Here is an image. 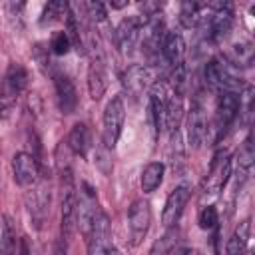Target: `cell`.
I'll list each match as a JSON object with an SVG mask.
<instances>
[{"label": "cell", "mask_w": 255, "mask_h": 255, "mask_svg": "<svg viewBox=\"0 0 255 255\" xmlns=\"http://www.w3.org/2000/svg\"><path fill=\"white\" fill-rule=\"evenodd\" d=\"M76 185L70 165L60 169V211H62V241L68 243L76 227Z\"/></svg>", "instance_id": "obj_1"}, {"label": "cell", "mask_w": 255, "mask_h": 255, "mask_svg": "<svg viewBox=\"0 0 255 255\" xmlns=\"http://www.w3.org/2000/svg\"><path fill=\"white\" fill-rule=\"evenodd\" d=\"M28 84V72L22 64L12 62L0 84V118H8Z\"/></svg>", "instance_id": "obj_2"}, {"label": "cell", "mask_w": 255, "mask_h": 255, "mask_svg": "<svg viewBox=\"0 0 255 255\" xmlns=\"http://www.w3.org/2000/svg\"><path fill=\"white\" fill-rule=\"evenodd\" d=\"M126 122V106L122 96H116L108 102L106 110H104V129H102V145L106 149H114L120 135H122V128Z\"/></svg>", "instance_id": "obj_3"}, {"label": "cell", "mask_w": 255, "mask_h": 255, "mask_svg": "<svg viewBox=\"0 0 255 255\" xmlns=\"http://www.w3.org/2000/svg\"><path fill=\"white\" fill-rule=\"evenodd\" d=\"M205 82L209 88L219 90V92H237L241 88V82L233 74L229 62L213 58L205 66Z\"/></svg>", "instance_id": "obj_4"}, {"label": "cell", "mask_w": 255, "mask_h": 255, "mask_svg": "<svg viewBox=\"0 0 255 255\" xmlns=\"http://www.w3.org/2000/svg\"><path fill=\"white\" fill-rule=\"evenodd\" d=\"M98 213H100V207H98L96 193L88 183H84L80 193L76 195V227L84 237H88Z\"/></svg>", "instance_id": "obj_5"}, {"label": "cell", "mask_w": 255, "mask_h": 255, "mask_svg": "<svg viewBox=\"0 0 255 255\" xmlns=\"http://www.w3.org/2000/svg\"><path fill=\"white\" fill-rule=\"evenodd\" d=\"M239 110H241V96L237 92H219L217 110H215V128H213L217 139L225 135V131L237 118Z\"/></svg>", "instance_id": "obj_6"}, {"label": "cell", "mask_w": 255, "mask_h": 255, "mask_svg": "<svg viewBox=\"0 0 255 255\" xmlns=\"http://www.w3.org/2000/svg\"><path fill=\"white\" fill-rule=\"evenodd\" d=\"M151 223V207L147 201L143 199H135L129 205L128 211V227H129V239L133 245L141 243V239L145 237L147 229Z\"/></svg>", "instance_id": "obj_7"}, {"label": "cell", "mask_w": 255, "mask_h": 255, "mask_svg": "<svg viewBox=\"0 0 255 255\" xmlns=\"http://www.w3.org/2000/svg\"><path fill=\"white\" fill-rule=\"evenodd\" d=\"M189 197H191V187L185 185V183L183 185H177L167 195L165 205H163V211H161V223H163L165 229L177 225V221H179V217H181V213H183Z\"/></svg>", "instance_id": "obj_8"}, {"label": "cell", "mask_w": 255, "mask_h": 255, "mask_svg": "<svg viewBox=\"0 0 255 255\" xmlns=\"http://www.w3.org/2000/svg\"><path fill=\"white\" fill-rule=\"evenodd\" d=\"M88 241V255H106L112 247L110 243V221L108 215L100 209V213L94 219V225L86 237Z\"/></svg>", "instance_id": "obj_9"}, {"label": "cell", "mask_w": 255, "mask_h": 255, "mask_svg": "<svg viewBox=\"0 0 255 255\" xmlns=\"http://www.w3.org/2000/svg\"><path fill=\"white\" fill-rule=\"evenodd\" d=\"M12 175H14V181L18 185H22V187L34 185L38 181V175H40L38 159L32 153L18 151L12 157Z\"/></svg>", "instance_id": "obj_10"}, {"label": "cell", "mask_w": 255, "mask_h": 255, "mask_svg": "<svg viewBox=\"0 0 255 255\" xmlns=\"http://www.w3.org/2000/svg\"><path fill=\"white\" fill-rule=\"evenodd\" d=\"M231 175V159L227 153H217L211 167H209V173H207V179L203 183V193H209V195H217L227 179Z\"/></svg>", "instance_id": "obj_11"}, {"label": "cell", "mask_w": 255, "mask_h": 255, "mask_svg": "<svg viewBox=\"0 0 255 255\" xmlns=\"http://www.w3.org/2000/svg\"><path fill=\"white\" fill-rule=\"evenodd\" d=\"M233 26V12L227 4H215L207 18V38L211 42H221Z\"/></svg>", "instance_id": "obj_12"}, {"label": "cell", "mask_w": 255, "mask_h": 255, "mask_svg": "<svg viewBox=\"0 0 255 255\" xmlns=\"http://www.w3.org/2000/svg\"><path fill=\"white\" fill-rule=\"evenodd\" d=\"M54 78V88H56V96H58V108L62 114H72L78 106V94H76V86L70 80L68 74H64L62 70H54L52 72Z\"/></svg>", "instance_id": "obj_13"}, {"label": "cell", "mask_w": 255, "mask_h": 255, "mask_svg": "<svg viewBox=\"0 0 255 255\" xmlns=\"http://www.w3.org/2000/svg\"><path fill=\"white\" fill-rule=\"evenodd\" d=\"M151 70L147 66H141V64H133L129 66L124 76H122V84L126 88V92L131 96V98H139L149 86H151Z\"/></svg>", "instance_id": "obj_14"}, {"label": "cell", "mask_w": 255, "mask_h": 255, "mask_svg": "<svg viewBox=\"0 0 255 255\" xmlns=\"http://www.w3.org/2000/svg\"><path fill=\"white\" fill-rule=\"evenodd\" d=\"M145 26V22L141 20V16H128L124 18L118 28H116V46L120 48V52H131V48L135 46L137 38H139V30Z\"/></svg>", "instance_id": "obj_15"}, {"label": "cell", "mask_w": 255, "mask_h": 255, "mask_svg": "<svg viewBox=\"0 0 255 255\" xmlns=\"http://www.w3.org/2000/svg\"><path fill=\"white\" fill-rule=\"evenodd\" d=\"M106 64H104V56L100 50H96V54L90 60V68H88V90L92 100H100L106 92Z\"/></svg>", "instance_id": "obj_16"}, {"label": "cell", "mask_w": 255, "mask_h": 255, "mask_svg": "<svg viewBox=\"0 0 255 255\" xmlns=\"http://www.w3.org/2000/svg\"><path fill=\"white\" fill-rule=\"evenodd\" d=\"M189 143L193 147H199L201 143H205L207 133H209V126H207V118H205V110L199 102H195L191 106V116H189Z\"/></svg>", "instance_id": "obj_17"}, {"label": "cell", "mask_w": 255, "mask_h": 255, "mask_svg": "<svg viewBox=\"0 0 255 255\" xmlns=\"http://www.w3.org/2000/svg\"><path fill=\"white\" fill-rule=\"evenodd\" d=\"M161 54L167 60V64H171L173 68L183 64V56H185V40L179 32H167L161 40Z\"/></svg>", "instance_id": "obj_18"}, {"label": "cell", "mask_w": 255, "mask_h": 255, "mask_svg": "<svg viewBox=\"0 0 255 255\" xmlns=\"http://www.w3.org/2000/svg\"><path fill=\"white\" fill-rule=\"evenodd\" d=\"M0 255H28V247L24 239H18L10 219H4L0 233Z\"/></svg>", "instance_id": "obj_19"}, {"label": "cell", "mask_w": 255, "mask_h": 255, "mask_svg": "<svg viewBox=\"0 0 255 255\" xmlns=\"http://www.w3.org/2000/svg\"><path fill=\"white\" fill-rule=\"evenodd\" d=\"M249 239H251V221H241L233 235L227 241V255H247L249 251Z\"/></svg>", "instance_id": "obj_20"}, {"label": "cell", "mask_w": 255, "mask_h": 255, "mask_svg": "<svg viewBox=\"0 0 255 255\" xmlns=\"http://www.w3.org/2000/svg\"><path fill=\"white\" fill-rule=\"evenodd\" d=\"M90 145H92V135H90L88 126L86 124H76L68 133V147L72 149V153H76L80 157H86Z\"/></svg>", "instance_id": "obj_21"}, {"label": "cell", "mask_w": 255, "mask_h": 255, "mask_svg": "<svg viewBox=\"0 0 255 255\" xmlns=\"http://www.w3.org/2000/svg\"><path fill=\"white\" fill-rule=\"evenodd\" d=\"M163 173H165V165L161 161H151L143 167L141 171V179H139V185H141V191L143 193H151L155 191L161 181H163Z\"/></svg>", "instance_id": "obj_22"}, {"label": "cell", "mask_w": 255, "mask_h": 255, "mask_svg": "<svg viewBox=\"0 0 255 255\" xmlns=\"http://www.w3.org/2000/svg\"><path fill=\"white\" fill-rule=\"evenodd\" d=\"M177 249H179V231L175 227H169L165 235L153 243L149 255H173Z\"/></svg>", "instance_id": "obj_23"}, {"label": "cell", "mask_w": 255, "mask_h": 255, "mask_svg": "<svg viewBox=\"0 0 255 255\" xmlns=\"http://www.w3.org/2000/svg\"><path fill=\"white\" fill-rule=\"evenodd\" d=\"M205 8V4H197V2H183L179 6V22L181 26L185 28H195L203 16H201V10Z\"/></svg>", "instance_id": "obj_24"}, {"label": "cell", "mask_w": 255, "mask_h": 255, "mask_svg": "<svg viewBox=\"0 0 255 255\" xmlns=\"http://www.w3.org/2000/svg\"><path fill=\"white\" fill-rule=\"evenodd\" d=\"M227 62L233 66H251L253 62V48L249 42H241V44H233L227 56Z\"/></svg>", "instance_id": "obj_25"}, {"label": "cell", "mask_w": 255, "mask_h": 255, "mask_svg": "<svg viewBox=\"0 0 255 255\" xmlns=\"http://www.w3.org/2000/svg\"><path fill=\"white\" fill-rule=\"evenodd\" d=\"M70 12V6L64 4V2H48L42 10V18H40V24L46 26V24H54V22H60L64 16H68Z\"/></svg>", "instance_id": "obj_26"}, {"label": "cell", "mask_w": 255, "mask_h": 255, "mask_svg": "<svg viewBox=\"0 0 255 255\" xmlns=\"http://www.w3.org/2000/svg\"><path fill=\"white\" fill-rule=\"evenodd\" d=\"M253 159H255V151H253V143H251V137H247L237 153V165L241 171L249 173L251 167H253Z\"/></svg>", "instance_id": "obj_27"}, {"label": "cell", "mask_w": 255, "mask_h": 255, "mask_svg": "<svg viewBox=\"0 0 255 255\" xmlns=\"http://www.w3.org/2000/svg\"><path fill=\"white\" fill-rule=\"evenodd\" d=\"M80 8H84L86 10V16L92 20V22H102V20H106V6L102 4V2H84V4H80Z\"/></svg>", "instance_id": "obj_28"}, {"label": "cell", "mask_w": 255, "mask_h": 255, "mask_svg": "<svg viewBox=\"0 0 255 255\" xmlns=\"http://www.w3.org/2000/svg\"><path fill=\"white\" fill-rule=\"evenodd\" d=\"M219 221V215H217V209L213 205H207L199 211V227L201 229H213Z\"/></svg>", "instance_id": "obj_29"}, {"label": "cell", "mask_w": 255, "mask_h": 255, "mask_svg": "<svg viewBox=\"0 0 255 255\" xmlns=\"http://www.w3.org/2000/svg\"><path fill=\"white\" fill-rule=\"evenodd\" d=\"M50 48H52V52H54L56 56H64V54H68V52H70L72 42H70V38H68V34H66V32H58V34L52 38Z\"/></svg>", "instance_id": "obj_30"}, {"label": "cell", "mask_w": 255, "mask_h": 255, "mask_svg": "<svg viewBox=\"0 0 255 255\" xmlns=\"http://www.w3.org/2000/svg\"><path fill=\"white\" fill-rule=\"evenodd\" d=\"M173 255H195V251L193 249H185V247H179Z\"/></svg>", "instance_id": "obj_31"}, {"label": "cell", "mask_w": 255, "mask_h": 255, "mask_svg": "<svg viewBox=\"0 0 255 255\" xmlns=\"http://www.w3.org/2000/svg\"><path fill=\"white\" fill-rule=\"evenodd\" d=\"M110 6L112 8H124V6H128V0H124V2H110Z\"/></svg>", "instance_id": "obj_32"}, {"label": "cell", "mask_w": 255, "mask_h": 255, "mask_svg": "<svg viewBox=\"0 0 255 255\" xmlns=\"http://www.w3.org/2000/svg\"><path fill=\"white\" fill-rule=\"evenodd\" d=\"M106 255H122V253H120V251H118L116 247H110V251H108Z\"/></svg>", "instance_id": "obj_33"}]
</instances>
